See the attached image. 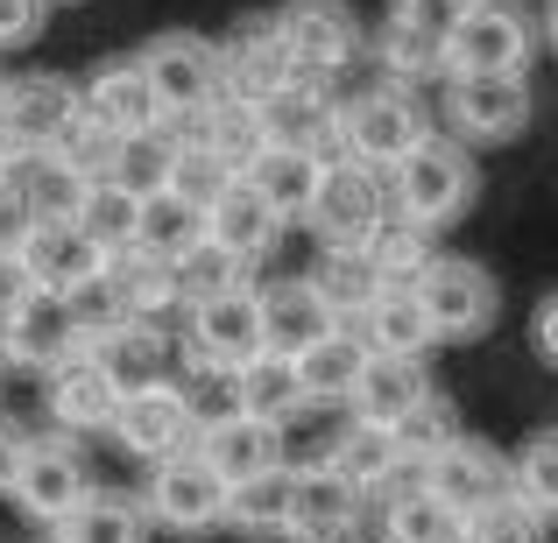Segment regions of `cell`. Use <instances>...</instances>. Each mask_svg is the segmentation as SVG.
<instances>
[{"mask_svg":"<svg viewBox=\"0 0 558 543\" xmlns=\"http://www.w3.org/2000/svg\"><path fill=\"white\" fill-rule=\"evenodd\" d=\"M36 233V212H28L22 177H0V247H22Z\"/></svg>","mask_w":558,"mask_h":543,"instance_id":"obj_47","label":"cell"},{"mask_svg":"<svg viewBox=\"0 0 558 543\" xmlns=\"http://www.w3.org/2000/svg\"><path fill=\"white\" fill-rule=\"evenodd\" d=\"M50 8H64V0H50Z\"/></svg>","mask_w":558,"mask_h":543,"instance_id":"obj_52","label":"cell"},{"mask_svg":"<svg viewBox=\"0 0 558 543\" xmlns=\"http://www.w3.org/2000/svg\"><path fill=\"white\" fill-rule=\"evenodd\" d=\"M85 360L121 395L156 388V381H170V332H163V318H113V325L85 332Z\"/></svg>","mask_w":558,"mask_h":543,"instance_id":"obj_17","label":"cell"},{"mask_svg":"<svg viewBox=\"0 0 558 543\" xmlns=\"http://www.w3.org/2000/svg\"><path fill=\"white\" fill-rule=\"evenodd\" d=\"M509 494H517L523 508H537L545 522H558V423L531 431L509 452Z\"/></svg>","mask_w":558,"mask_h":543,"instance_id":"obj_38","label":"cell"},{"mask_svg":"<svg viewBox=\"0 0 558 543\" xmlns=\"http://www.w3.org/2000/svg\"><path fill=\"white\" fill-rule=\"evenodd\" d=\"M432 395V374H424V360H381L368 354V367H361V381H354V395H347V409H354L361 423H403L410 409Z\"/></svg>","mask_w":558,"mask_h":543,"instance_id":"obj_30","label":"cell"},{"mask_svg":"<svg viewBox=\"0 0 558 543\" xmlns=\"http://www.w3.org/2000/svg\"><path fill=\"white\" fill-rule=\"evenodd\" d=\"M361 502L368 494L354 488L347 473H332L326 459L318 466H290V543H347L361 522Z\"/></svg>","mask_w":558,"mask_h":543,"instance_id":"obj_18","label":"cell"},{"mask_svg":"<svg viewBox=\"0 0 558 543\" xmlns=\"http://www.w3.org/2000/svg\"><path fill=\"white\" fill-rule=\"evenodd\" d=\"M551 522L537 516V508H523L517 494H495L488 508H474L466 516V543H545Z\"/></svg>","mask_w":558,"mask_h":543,"instance_id":"obj_44","label":"cell"},{"mask_svg":"<svg viewBox=\"0 0 558 543\" xmlns=\"http://www.w3.org/2000/svg\"><path fill=\"white\" fill-rule=\"evenodd\" d=\"M318 177H326V149H290V141H262V156L247 163V184L269 198V212L283 219H312Z\"/></svg>","mask_w":558,"mask_h":543,"instance_id":"obj_28","label":"cell"},{"mask_svg":"<svg viewBox=\"0 0 558 543\" xmlns=\"http://www.w3.org/2000/svg\"><path fill=\"white\" fill-rule=\"evenodd\" d=\"M142 508H149V522L170 530V536H213V530H227V480H219L198 452H170V459L149 466Z\"/></svg>","mask_w":558,"mask_h":543,"instance_id":"obj_6","label":"cell"},{"mask_svg":"<svg viewBox=\"0 0 558 543\" xmlns=\"http://www.w3.org/2000/svg\"><path fill=\"white\" fill-rule=\"evenodd\" d=\"M78 121V85L57 71H14L0 78V135L22 149H50L64 127Z\"/></svg>","mask_w":558,"mask_h":543,"instance_id":"obj_16","label":"cell"},{"mask_svg":"<svg viewBox=\"0 0 558 543\" xmlns=\"http://www.w3.org/2000/svg\"><path fill=\"white\" fill-rule=\"evenodd\" d=\"M198 403L178 388V381H156V388H135L121 395V409H113V445L128 452V459L156 466L170 459V452H191L198 445Z\"/></svg>","mask_w":558,"mask_h":543,"instance_id":"obj_11","label":"cell"},{"mask_svg":"<svg viewBox=\"0 0 558 543\" xmlns=\"http://www.w3.org/2000/svg\"><path fill=\"white\" fill-rule=\"evenodd\" d=\"M381 212H389V170H368L354 156H326L312 219H304L318 233V247H361L381 226Z\"/></svg>","mask_w":558,"mask_h":543,"instance_id":"obj_8","label":"cell"},{"mask_svg":"<svg viewBox=\"0 0 558 543\" xmlns=\"http://www.w3.org/2000/svg\"><path fill=\"white\" fill-rule=\"evenodd\" d=\"M22 261H28V275H36V289L78 297V289L99 283V269H107V247L85 240L78 219H50V226H36V233L22 240Z\"/></svg>","mask_w":558,"mask_h":543,"instance_id":"obj_25","label":"cell"},{"mask_svg":"<svg viewBox=\"0 0 558 543\" xmlns=\"http://www.w3.org/2000/svg\"><path fill=\"white\" fill-rule=\"evenodd\" d=\"M276 28H283V42H290L304 78H340L361 57V42H368V22H361L347 0H283V8H276Z\"/></svg>","mask_w":558,"mask_h":543,"instance_id":"obj_12","label":"cell"},{"mask_svg":"<svg viewBox=\"0 0 558 543\" xmlns=\"http://www.w3.org/2000/svg\"><path fill=\"white\" fill-rule=\"evenodd\" d=\"M149 508L142 494H121V488H85V502L57 522V543H149Z\"/></svg>","mask_w":558,"mask_h":543,"instance_id":"obj_31","label":"cell"},{"mask_svg":"<svg viewBox=\"0 0 558 543\" xmlns=\"http://www.w3.org/2000/svg\"><path fill=\"white\" fill-rule=\"evenodd\" d=\"M312 289L332 304V318H340V325H354V318L368 311V297L381 289V275H375V261L361 255V247H318Z\"/></svg>","mask_w":558,"mask_h":543,"instance_id":"obj_36","label":"cell"},{"mask_svg":"<svg viewBox=\"0 0 558 543\" xmlns=\"http://www.w3.org/2000/svg\"><path fill=\"white\" fill-rule=\"evenodd\" d=\"M233 170L219 163L213 149H205L198 135H178V149H170V177H163V190H178V198H191V205H213V190L227 184Z\"/></svg>","mask_w":558,"mask_h":543,"instance_id":"obj_45","label":"cell"},{"mask_svg":"<svg viewBox=\"0 0 558 543\" xmlns=\"http://www.w3.org/2000/svg\"><path fill=\"white\" fill-rule=\"evenodd\" d=\"M424 135H432V113L417 107V92L403 78H381L340 107V149L368 170H396Z\"/></svg>","mask_w":558,"mask_h":543,"instance_id":"obj_4","label":"cell"},{"mask_svg":"<svg viewBox=\"0 0 558 543\" xmlns=\"http://www.w3.org/2000/svg\"><path fill=\"white\" fill-rule=\"evenodd\" d=\"M354 332H361V346L381 360H424L432 354V311H424V297H417V283H381L375 297H368V311L354 318Z\"/></svg>","mask_w":558,"mask_h":543,"instance_id":"obj_24","label":"cell"},{"mask_svg":"<svg viewBox=\"0 0 558 543\" xmlns=\"http://www.w3.org/2000/svg\"><path fill=\"white\" fill-rule=\"evenodd\" d=\"M424 488H432L446 508L474 516V508H488L495 494H509V452H495L488 437H466L460 431L446 452L424 459Z\"/></svg>","mask_w":558,"mask_h":543,"instance_id":"obj_20","label":"cell"},{"mask_svg":"<svg viewBox=\"0 0 558 543\" xmlns=\"http://www.w3.org/2000/svg\"><path fill=\"white\" fill-rule=\"evenodd\" d=\"M78 113L107 135H142V127H163V107H156V85L142 71V57H107L78 78Z\"/></svg>","mask_w":558,"mask_h":543,"instance_id":"obj_15","label":"cell"},{"mask_svg":"<svg viewBox=\"0 0 558 543\" xmlns=\"http://www.w3.org/2000/svg\"><path fill=\"white\" fill-rule=\"evenodd\" d=\"M474 0H389L381 14V36H375V57L389 78L417 85V78H446V36L460 28V14Z\"/></svg>","mask_w":558,"mask_h":543,"instance_id":"obj_7","label":"cell"},{"mask_svg":"<svg viewBox=\"0 0 558 543\" xmlns=\"http://www.w3.org/2000/svg\"><path fill=\"white\" fill-rule=\"evenodd\" d=\"M85 346V318L71 297L57 289H28L8 318H0V360L28 367V374H50L57 360H71Z\"/></svg>","mask_w":558,"mask_h":543,"instance_id":"obj_13","label":"cell"},{"mask_svg":"<svg viewBox=\"0 0 558 543\" xmlns=\"http://www.w3.org/2000/svg\"><path fill=\"white\" fill-rule=\"evenodd\" d=\"M227 395H233V409L241 417H262V423H290V417H304V381H298V360H283V354H255V360H241L227 374Z\"/></svg>","mask_w":558,"mask_h":543,"instance_id":"obj_29","label":"cell"},{"mask_svg":"<svg viewBox=\"0 0 558 543\" xmlns=\"http://www.w3.org/2000/svg\"><path fill=\"white\" fill-rule=\"evenodd\" d=\"M184 346H191V367H205V374H233L241 360H255L262 354L255 283H233L219 297L184 304Z\"/></svg>","mask_w":558,"mask_h":543,"instance_id":"obj_9","label":"cell"},{"mask_svg":"<svg viewBox=\"0 0 558 543\" xmlns=\"http://www.w3.org/2000/svg\"><path fill=\"white\" fill-rule=\"evenodd\" d=\"M135 205H142L135 190L99 177L93 190H85V205H78V233L93 247H107V255H113V247H135Z\"/></svg>","mask_w":558,"mask_h":543,"instance_id":"obj_41","label":"cell"},{"mask_svg":"<svg viewBox=\"0 0 558 543\" xmlns=\"http://www.w3.org/2000/svg\"><path fill=\"white\" fill-rule=\"evenodd\" d=\"M227 530L233 536H255V543H269V536L290 530V466L227 488Z\"/></svg>","mask_w":558,"mask_h":543,"instance_id":"obj_35","label":"cell"},{"mask_svg":"<svg viewBox=\"0 0 558 543\" xmlns=\"http://www.w3.org/2000/svg\"><path fill=\"white\" fill-rule=\"evenodd\" d=\"M85 488H93V473H85V459L71 445H57V437H28L22 452V473H14V508H22L28 522H43V530H57V522L71 516V508L85 502Z\"/></svg>","mask_w":558,"mask_h":543,"instance_id":"obj_14","label":"cell"},{"mask_svg":"<svg viewBox=\"0 0 558 543\" xmlns=\"http://www.w3.org/2000/svg\"><path fill=\"white\" fill-rule=\"evenodd\" d=\"M198 240H205V205L178 198V190H149V198L135 205V247H142V255L178 261Z\"/></svg>","mask_w":558,"mask_h":543,"instance_id":"obj_33","label":"cell"},{"mask_svg":"<svg viewBox=\"0 0 558 543\" xmlns=\"http://www.w3.org/2000/svg\"><path fill=\"white\" fill-rule=\"evenodd\" d=\"M481 198V170H474V149L452 135H424L403 163L389 170V212L417 219L424 233H446L474 212Z\"/></svg>","mask_w":558,"mask_h":543,"instance_id":"obj_1","label":"cell"},{"mask_svg":"<svg viewBox=\"0 0 558 543\" xmlns=\"http://www.w3.org/2000/svg\"><path fill=\"white\" fill-rule=\"evenodd\" d=\"M276 233H283V219L269 212V198L247 177H227L213 190V205H205V240L227 247L233 261H262L276 247Z\"/></svg>","mask_w":558,"mask_h":543,"instance_id":"obj_26","label":"cell"},{"mask_svg":"<svg viewBox=\"0 0 558 543\" xmlns=\"http://www.w3.org/2000/svg\"><path fill=\"white\" fill-rule=\"evenodd\" d=\"M170 149H178V135H170V127H142V135H113V156H107V184L135 190V198H149V190H163V177H170Z\"/></svg>","mask_w":558,"mask_h":543,"instance_id":"obj_39","label":"cell"},{"mask_svg":"<svg viewBox=\"0 0 558 543\" xmlns=\"http://www.w3.org/2000/svg\"><path fill=\"white\" fill-rule=\"evenodd\" d=\"M381 543H466V516L446 508L432 488H403L381 502Z\"/></svg>","mask_w":558,"mask_h":543,"instance_id":"obj_34","label":"cell"},{"mask_svg":"<svg viewBox=\"0 0 558 543\" xmlns=\"http://www.w3.org/2000/svg\"><path fill=\"white\" fill-rule=\"evenodd\" d=\"M255 311H262V354H283V360H298L304 346H318L332 325H340L332 304L312 289V275H290V283L255 289Z\"/></svg>","mask_w":558,"mask_h":543,"instance_id":"obj_22","label":"cell"},{"mask_svg":"<svg viewBox=\"0 0 558 543\" xmlns=\"http://www.w3.org/2000/svg\"><path fill=\"white\" fill-rule=\"evenodd\" d=\"M446 121L466 149H509V141H523L537 121L531 71H452L446 78Z\"/></svg>","mask_w":558,"mask_h":543,"instance_id":"obj_2","label":"cell"},{"mask_svg":"<svg viewBox=\"0 0 558 543\" xmlns=\"http://www.w3.org/2000/svg\"><path fill=\"white\" fill-rule=\"evenodd\" d=\"M219 71H227V92L247 99V107H262L283 78H304L283 28H276V14H255V22L233 28V42H219Z\"/></svg>","mask_w":558,"mask_h":543,"instance_id":"obj_21","label":"cell"},{"mask_svg":"<svg viewBox=\"0 0 558 543\" xmlns=\"http://www.w3.org/2000/svg\"><path fill=\"white\" fill-rule=\"evenodd\" d=\"M537 36H545L551 50H558V0H551V8H545V22H537Z\"/></svg>","mask_w":558,"mask_h":543,"instance_id":"obj_51","label":"cell"},{"mask_svg":"<svg viewBox=\"0 0 558 543\" xmlns=\"http://www.w3.org/2000/svg\"><path fill=\"white\" fill-rule=\"evenodd\" d=\"M262 141H290V149H326L340 141V99L326 92V78H283L255 107Z\"/></svg>","mask_w":558,"mask_h":543,"instance_id":"obj_23","label":"cell"},{"mask_svg":"<svg viewBox=\"0 0 558 543\" xmlns=\"http://www.w3.org/2000/svg\"><path fill=\"white\" fill-rule=\"evenodd\" d=\"M43 388H50V417L64 423L71 437H99V431H113L121 388H113V381L99 374L93 360H85V346H78L71 360H57L50 374H43Z\"/></svg>","mask_w":558,"mask_h":543,"instance_id":"obj_27","label":"cell"},{"mask_svg":"<svg viewBox=\"0 0 558 543\" xmlns=\"http://www.w3.org/2000/svg\"><path fill=\"white\" fill-rule=\"evenodd\" d=\"M50 28V0H0V50H22Z\"/></svg>","mask_w":558,"mask_h":543,"instance_id":"obj_46","label":"cell"},{"mask_svg":"<svg viewBox=\"0 0 558 543\" xmlns=\"http://www.w3.org/2000/svg\"><path fill=\"white\" fill-rule=\"evenodd\" d=\"M389 437H396V459H410V466H424L432 459V452H446L452 437H460V417H452V403L446 395H424L417 409H410L403 423H389Z\"/></svg>","mask_w":558,"mask_h":543,"instance_id":"obj_42","label":"cell"},{"mask_svg":"<svg viewBox=\"0 0 558 543\" xmlns=\"http://www.w3.org/2000/svg\"><path fill=\"white\" fill-rule=\"evenodd\" d=\"M417 297H424V311H432L438 346H474V340H488L495 318H502V283H495L474 255H432L417 269Z\"/></svg>","mask_w":558,"mask_h":543,"instance_id":"obj_3","label":"cell"},{"mask_svg":"<svg viewBox=\"0 0 558 543\" xmlns=\"http://www.w3.org/2000/svg\"><path fill=\"white\" fill-rule=\"evenodd\" d=\"M36 289V275H28V261H22V247H0V318L14 311V304Z\"/></svg>","mask_w":558,"mask_h":543,"instance_id":"obj_48","label":"cell"},{"mask_svg":"<svg viewBox=\"0 0 558 543\" xmlns=\"http://www.w3.org/2000/svg\"><path fill=\"white\" fill-rule=\"evenodd\" d=\"M361 255L375 261L381 283H417V269L438 255V233H424L417 219H403V212H381V226L361 240Z\"/></svg>","mask_w":558,"mask_h":543,"instance_id":"obj_37","label":"cell"},{"mask_svg":"<svg viewBox=\"0 0 558 543\" xmlns=\"http://www.w3.org/2000/svg\"><path fill=\"white\" fill-rule=\"evenodd\" d=\"M361 367H368V346H361L354 325H332L318 346H304L298 354V381H304V403L326 409V403H347L361 381Z\"/></svg>","mask_w":558,"mask_h":543,"instance_id":"obj_32","label":"cell"},{"mask_svg":"<svg viewBox=\"0 0 558 543\" xmlns=\"http://www.w3.org/2000/svg\"><path fill=\"white\" fill-rule=\"evenodd\" d=\"M170 283H178V304H198V297H219V289L247 283V261H233L227 247L198 240L191 255H178V261H170Z\"/></svg>","mask_w":558,"mask_h":543,"instance_id":"obj_43","label":"cell"},{"mask_svg":"<svg viewBox=\"0 0 558 543\" xmlns=\"http://www.w3.org/2000/svg\"><path fill=\"white\" fill-rule=\"evenodd\" d=\"M198 452L205 466H213L227 488H241V480H255V473H276V466H290L283 459V423H262V417H241V409H219V417H205L198 423Z\"/></svg>","mask_w":558,"mask_h":543,"instance_id":"obj_19","label":"cell"},{"mask_svg":"<svg viewBox=\"0 0 558 543\" xmlns=\"http://www.w3.org/2000/svg\"><path fill=\"white\" fill-rule=\"evenodd\" d=\"M326 466H332V473H347V480H354V488L375 502V488L389 480V466H396V437L381 431V423H361V417H347V431L332 437Z\"/></svg>","mask_w":558,"mask_h":543,"instance_id":"obj_40","label":"cell"},{"mask_svg":"<svg viewBox=\"0 0 558 543\" xmlns=\"http://www.w3.org/2000/svg\"><path fill=\"white\" fill-rule=\"evenodd\" d=\"M22 452H28V437H22V431H14V423H8V417H0V494H8V488H14V473H22Z\"/></svg>","mask_w":558,"mask_h":543,"instance_id":"obj_50","label":"cell"},{"mask_svg":"<svg viewBox=\"0 0 558 543\" xmlns=\"http://www.w3.org/2000/svg\"><path fill=\"white\" fill-rule=\"evenodd\" d=\"M531 346H537V360L558 367V289H545L537 297V311H531Z\"/></svg>","mask_w":558,"mask_h":543,"instance_id":"obj_49","label":"cell"},{"mask_svg":"<svg viewBox=\"0 0 558 543\" xmlns=\"http://www.w3.org/2000/svg\"><path fill=\"white\" fill-rule=\"evenodd\" d=\"M142 71L156 85V107H163V127H184L227 92V71H219V42L191 36V28H163V36L142 42Z\"/></svg>","mask_w":558,"mask_h":543,"instance_id":"obj_5","label":"cell"},{"mask_svg":"<svg viewBox=\"0 0 558 543\" xmlns=\"http://www.w3.org/2000/svg\"><path fill=\"white\" fill-rule=\"evenodd\" d=\"M537 22L509 0H474L460 14V28L446 36V78L452 71H531L537 57Z\"/></svg>","mask_w":558,"mask_h":543,"instance_id":"obj_10","label":"cell"},{"mask_svg":"<svg viewBox=\"0 0 558 543\" xmlns=\"http://www.w3.org/2000/svg\"><path fill=\"white\" fill-rule=\"evenodd\" d=\"M43 543H57V536H43Z\"/></svg>","mask_w":558,"mask_h":543,"instance_id":"obj_53","label":"cell"}]
</instances>
